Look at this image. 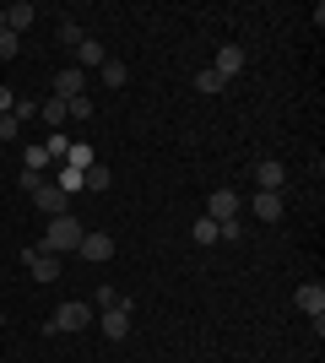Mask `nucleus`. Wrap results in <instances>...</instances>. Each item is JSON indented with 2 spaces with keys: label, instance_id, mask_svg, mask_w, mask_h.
I'll list each match as a JSON object with an SVG mask.
<instances>
[{
  "label": "nucleus",
  "instance_id": "nucleus-1",
  "mask_svg": "<svg viewBox=\"0 0 325 363\" xmlns=\"http://www.w3.org/2000/svg\"><path fill=\"white\" fill-rule=\"evenodd\" d=\"M81 233H87V228H81V223H76L71 212H65V217H49L44 239L33 244V250H38V255H55V260H60V255H71V250L81 244Z\"/></svg>",
  "mask_w": 325,
  "mask_h": 363
},
{
  "label": "nucleus",
  "instance_id": "nucleus-2",
  "mask_svg": "<svg viewBox=\"0 0 325 363\" xmlns=\"http://www.w3.org/2000/svg\"><path fill=\"white\" fill-rule=\"evenodd\" d=\"M87 325H93V303H81V298L60 303V309L44 320V331H49V336H55V331H87Z\"/></svg>",
  "mask_w": 325,
  "mask_h": 363
},
{
  "label": "nucleus",
  "instance_id": "nucleus-3",
  "mask_svg": "<svg viewBox=\"0 0 325 363\" xmlns=\"http://www.w3.org/2000/svg\"><path fill=\"white\" fill-rule=\"evenodd\" d=\"M239 212H244V201L233 196V190H212V201H206V217H212L217 228H222V223H239Z\"/></svg>",
  "mask_w": 325,
  "mask_h": 363
},
{
  "label": "nucleus",
  "instance_id": "nucleus-4",
  "mask_svg": "<svg viewBox=\"0 0 325 363\" xmlns=\"http://www.w3.org/2000/svg\"><path fill=\"white\" fill-rule=\"evenodd\" d=\"M98 325H103V336L108 342H125L130 336V303H114V309H98Z\"/></svg>",
  "mask_w": 325,
  "mask_h": 363
},
{
  "label": "nucleus",
  "instance_id": "nucleus-5",
  "mask_svg": "<svg viewBox=\"0 0 325 363\" xmlns=\"http://www.w3.org/2000/svg\"><path fill=\"white\" fill-rule=\"evenodd\" d=\"M76 255H81V260H93V266H103V260H114V239H108V233H81Z\"/></svg>",
  "mask_w": 325,
  "mask_h": 363
},
{
  "label": "nucleus",
  "instance_id": "nucleus-6",
  "mask_svg": "<svg viewBox=\"0 0 325 363\" xmlns=\"http://www.w3.org/2000/svg\"><path fill=\"white\" fill-rule=\"evenodd\" d=\"M22 260H28V272H33V282H60V260L55 255H38V250H22Z\"/></svg>",
  "mask_w": 325,
  "mask_h": 363
},
{
  "label": "nucleus",
  "instance_id": "nucleus-7",
  "mask_svg": "<svg viewBox=\"0 0 325 363\" xmlns=\"http://www.w3.org/2000/svg\"><path fill=\"white\" fill-rule=\"evenodd\" d=\"M81 87H87V71H76V65H65V71H55V98H60V104L81 98Z\"/></svg>",
  "mask_w": 325,
  "mask_h": 363
},
{
  "label": "nucleus",
  "instance_id": "nucleus-8",
  "mask_svg": "<svg viewBox=\"0 0 325 363\" xmlns=\"http://www.w3.org/2000/svg\"><path fill=\"white\" fill-rule=\"evenodd\" d=\"M65 201H71V196H65L60 184H49V179L33 190V206H38V212H49V217H65Z\"/></svg>",
  "mask_w": 325,
  "mask_h": 363
},
{
  "label": "nucleus",
  "instance_id": "nucleus-9",
  "mask_svg": "<svg viewBox=\"0 0 325 363\" xmlns=\"http://www.w3.org/2000/svg\"><path fill=\"white\" fill-rule=\"evenodd\" d=\"M249 212L261 217V223H282V190H255V201H249Z\"/></svg>",
  "mask_w": 325,
  "mask_h": 363
},
{
  "label": "nucleus",
  "instance_id": "nucleus-10",
  "mask_svg": "<svg viewBox=\"0 0 325 363\" xmlns=\"http://www.w3.org/2000/svg\"><path fill=\"white\" fill-rule=\"evenodd\" d=\"M293 303H298L309 320H320V315H325V288H320V282H304V288L293 293Z\"/></svg>",
  "mask_w": 325,
  "mask_h": 363
},
{
  "label": "nucleus",
  "instance_id": "nucleus-11",
  "mask_svg": "<svg viewBox=\"0 0 325 363\" xmlns=\"http://www.w3.org/2000/svg\"><path fill=\"white\" fill-rule=\"evenodd\" d=\"M212 71L222 76V82L239 76V71H244V49H239V44H222V49H217V60H212Z\"/></svg>",
  "mask_w": 325,
  "mask_h": 363
},
{
  "label": "nucleus",
  "instance_id": "nucleus-12",
  "mask_svg": "<svg viewBox=\"0 0 325 363\" xmlns=\"http://www.w3.org/2000/svg\"><path fill=\"white\" fill-rule=\"evenodd\" d=\"M33 0H16V6H6V33H16V38H22V28H33Z\"/></svg>",
  "mask_w": 325,
  "mask_h": 363
},
{
  "label": "nucleus",
  "instance_id": "nucleus-13",
  "mask_svg": "<svg viewBox=\"0 0 325 363\" xmlns=\"http://www.w3.org/2000/svg\"><path fill=\"white\" fill-rule=\"evenodd\" d=\"M255 179H261V190H282V184H287V168H282L277 157H266V163L255 168Z\"/></svg>",
  "mask_w": 325,
  "mask_h": 363
},
{
  "label": "nucleus",
  "instance_id": "nucleus-14",
  "mask_svg": "<svg viewBox=\"0 0 325 363\" xmlns=\"http://www.w3.org/2000/svg\"><path fill=\"white\" fill-rule=\"evenodd\" d=\"M103 60H108V55H103L98 38H87V44L76 49V71H103Z\"/></svg>",
  "mask_w": 325,
  "mask_h": 363
},
{
  "label": "nucleus",
  "instance_id": "nucleus-15",
  "mask_svg": "<svg viewBox=\"0 0 325 363\" xmlns=\"http://www.w3.org/2000/svg\"><path fill=\"white\" fill-rule=\"evenodd\" d=\"M38 120H44L49 130H60V125L71 120V114H65V104H60V98H49V104H38Z\"/></svg>",
  "mask_w": 325,
  "mask_h": 363
},
{
  "label": "nucleus",
  "instance_id": "nucleus-16",
  "mask_svg": "<svg viewBox=\"0 0 325 363\" xmlns=\"http://www.w3.org/2000/svg\"><path fill=\"white\" fill-rule=\"evenodd\" d=\"M108 179H114V174H108L103 163H93L87 174H81V190H108Z\"/></svg>",
  "mask_w": 325,
  "mask_h": 363
},
{
  "label": "nucleus",
  "instance_id": "nucleus-17",
  "mask_svg": "<svg viewBox=\"0 0 325 363\" xmlns=\"http://www.w3.org/2000/svg\"><path fill=\"white\" fill-rule=\"evenodd\" d=\"M190 239H195V244H217V239H222V228H217L212 217H201V223L190 228Z\"/></svg>",
  "mask_w": 325,
  "mask_h": 363
},
{
  "label": "nucleus",
  "instance_id": "nucleus-18",
  "mask_svg": "<svg viewBox=\"0 0 325 363\" xmlns=\"http://www.w3.org/2000/svg\"><path fill=\"white\" fill-rule=\"evenodd\" d=\"M60 44H65V49H81V44H87L81 22H60Z\"/></svg>",
  "mask_w": 325,
  "mask_h": 363
},
{
  "label": "nucleus",
  "instance_id": "nucleus-19",
  "mask_svg": "<svg viewBox=\"0 0 325 363\" xmlns=\"http://www.w3.org/2000/svg\"><path fill=\"white\" fill-rule=\"evenodd\" d=\"M55 184H60V190H65V196H71V190H81V174H76V168H55Z\"/></svg>",
  "mask_w": 325,
  "mask_h": 363
},
{
  "label": "nucleus",
  "instance_id": "nucleus-20",
  "mask_svg": "<svg viewBox=\"0 0 325 363\" xmlns=\"http://www.w3.org/2000/svg\"><path fill=\"white\" fill-rule=\"evenodd\" d=\"M222 87H228V82H222V76H217L212 65H206V71L195 76V92H222Z\"/></svg>",
  "mask_w": 325,
  "mask_h": 363
},
{
  "label": "nucleus",
  "instance_id": "nucleus-21",
  "mask_svg": "<svg viewBox=\"0 0 325 363\" xmlns=\"http://www.w3.org/2000/svg\"><path fill=\"white\" fill-rule=\"evenodd\" d=\"M103 82H108V87H125V82H130V71H125L120 60H103Z\"/></svg>",
  "mask_w": 325,
  "mask_h": 363
},
{
  "label": "nucleus",
  "instance_id": "nucleus-22",
  "mask_svg": "<svg viewBox=\"0 0 325 363\" xmlns=\"http://www.w3.org/2000/svg\"><path fill=\"white\" fill-rule=\"evenodd\" d=\"M65 114H71V120H93V98H87V92H81V98H71V104H65Z\"/></svg>",
  "mask_w": 325,
  "mask_h": 363
},
{
  "label": "nucleus",
  "instance_id": "nucleus-23",
  "mask_svg": "<svg viewBox=\"0 0 325 363\" xmlns=\"http://www.w3.org/2000/svg\"><path fill=\"white\" fill-rule=\"evenodd\" d=\"M49 163H55V157H49V147H28V168H33V174H44Z\"/></svg>",
  "mask_w": 325,
  "mask_h": 363
},
{
  "label": "nucleus",
  "instance_id": "nucleus-24",
  "mask_svg": "<svg viewBox=\"0 0 325 363\" xmlns=\"http://www.w3.org/2000/svg\"><path fill=\"white\" fill-rule=\"evenodd\" d=\"M22 55V38L16 33H0V60H16Z\"/></svg>",
  "mask_w": 325,
  "mask_h": 363
},
{
  "label": "nucleus",
  "instance_id": "nucleus-25",
  "mask_svg": "<svg viewBox=\"0 0 325 363\" xmlns=\"http://www.w3.org/2000/svg\"><path fill=\"white\" fill-rule=\"evenodd\" d=\"M114 303H125V298H120L114 288H98V303H93V315H98V309H114Z\"/></svg>",
  "mask_w": 325,
  "mask_h": 363
},
{
  "label": "nucleus",
  "instance_id": "nucleus-26",
  "mask_svg": "<svg viewBox=\"0 0 325 363\" xmlns=\"http://www.w3.org/2000/svg\"><path fill=\"white\" fill-rule=\"evenodd\" d=\"M16 130H22V125H16V114H0V141H16Z\"/></svg>",
  "mask_w": 325,
  "mask_h": 363
},
{
  "label": "nucleus",
  "instance_id": "nucleus-27",
  "mask_svg": "<svg viewBox=\"0 0 325 363\" xmlns=\"http://www.w3.org/2000/svg\"><path fill=\"white\" fill-rule=\"evenodd\" d=\"M16 184H22V190H28V196H33V190L44 184V174H33V168H22V179H16Z\"/></svg>",
  "mask_w": 325,
  "mask_h": 363
},
{
  "label": "nucleus",
  "instance_id": "nucleus-28",
  "mask_svg": "<svg viewBox=\"0 0 325 363\" xmlns=\"http://www.w3.org/2000/svg\"><path fill=\"white\" fill-rule=\"evenodd\" d=\"M16 108V98H11V87H0V114H11Z\"/></svg>",
  "mask_w": 325,
  "mask_h": 363
},
{
  "label": "nucleus",
  "instance_id": "nucleus-29",
  "mask_svg": "<svg viewBox=\"0 0 325 363\" xmlns=\"http://www.w3.org/2000/svg\"><path fill=\"white\" fill-rule=\"evenodd\" d=\"M0 33H6V6H0Z\"/></svg>",
  "mask_w": 325,
  "mask_h": 363
},
{
  "label": "nucleus",
  "instance_id": "nucleus-30",
  "mask_svg": "<svg viewBox=\"0 0 325 363\" xmlns=\"http://www.w3.org/2000/svg\"><path fill=\"white\" fill-rule=\"evenodd\" d=\"M0 325H6V315H0Z\"/></svg>",
  "mask_w": 325,
  "mask_h": 363
}]
</instances>
